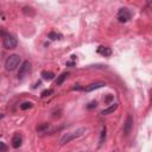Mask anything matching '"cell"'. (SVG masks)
Here are the masks:
<instances>
[{"mask_svg": "<svg viewBox=\"0 0 152 152\" xmlns=\"http://www.w3.org/2000/svg\"><path fill=\"white\" fill-rule=\"evenodd\" d=\"M87 132V128H84V127H82V128H78V129H76V131H74V132H69V133H65L61 139H59V144L61 145H64V144H68V142H70L71 140H74V139H77V138H80V137H82L84 133Z\"/></svg>", "mask_w": 152, "mask_h": 152, "instance_id": "obj_1", "label": "cell"}, {"mask_svg": "<svg viewBox=\"0 0 152 152\" xmlns=\"http://www.w3.org/2000/svg\"><path fill=\"white\" fill-rule=\"evenodd\" d=\"M20 62H21V59H20L19 55H11L5 61V68L7 71H13L20 65Z\"/></svg>", "mask_w": 152, "mask_h": 152, "instance_id": "obj_2", "label": "cell"}, {"mask_svg": "<svg viewBox=\"0 0 152 152\" xmlns=\"http://www.w3.org/2000/svg\"><path fill=\"white\" fill-rule=\"evenodd\" d=\"M31 71V63L28 61H24L21 63V65L19 66V71H18V78L23 80L26 75H28V72Z\"/></svg>", "mask_w": 152, "mask_h": 152, "instance_id": "obj_3", "label": "cell"}, {"mask_svg": "<svg viewBox=\"0 0 152 152\" xmlns=\"http://www.w3.org/2000/svg\"><path fill=\"white\" fill-rule=\"evenodd\" d=\"M2 36H4L2 44L6 49H14L17 46V39L12 34H2Z\"/></svg>", "mask_w": 152, "mask_h": 152, "instance_id": "obj_4", "label": "cell"}, {"mask_svg": "<svg viewBox=\"0 0 152 152\" xmlns=\"http://www.w3.org/2000/svg\"><path fill=\"white\" fill-rule=\"evenodd\" d=\"M132 14L127 8H120L118 12V20L120 23H127L131 19Z\"/></svg>", "mask_w": 152, "mask_h": 152, "instance_id": "obj_5", "label": "cell"}, {"mask_svg": "<svg viewBox=\"0 0 152 152\" xmlns=\"http://www.w3.org/2000/svg\"><path fill=\"white\" fill-rule=\"evenodd\" d=\"M132 128H133V116H132V114H128L127 119H126V121L124 124V133H125V135H128L131 133Z\"/></svg>", "mask_w": 152, "mask_h": 152, "instance_id": "obj_6", "label": "cell"}, {"mask_svg": "<svg viewBox=\"0 0 152 152\" xmlns=\"http://www.w3.org/2000/svg\"><path fill=\"white\" fill-rule=\"evenodd\" d=\"M21 142H23V137L20 133H14V135L12 137V146L14 148H18L21 146Z\"/></svg>", "mask_w": 152, "mask_h": 152, "instance_id": "obj_7", "label": "cell"}, {"mask_svg": "<svg viewBox=\"0 0 152 152\" xmlns=\"http://www.w3.org/2000/svg\"><path fill=\"white\" fill-rule=\"evenodd\" d=\"M103 86H106L104 82H95V83L89 84L87 88H84V90H86V91H93V90L99 89V88H101V87H103Z\"/></svg>", "mask_w": 152, "mask_h": 152, "instance_id": "obj_8", "label": "cell"}, {"mask_svg": "<svg viewBox=\"0 0 152 152\" xmlns=\"http://www.w3.org/2000/svg\"><path fill=\"white\" fill-rule=\"evenodd\" d=\"M97 53H100L104 57H108V56L112 55V50H110V48H107V46H99Z\"/></svg>", "mask_w": 152, "mask_h": 152, "instance_id": "obj_9", "label": "cell"}, {"mask_svg": "<svg viewBox=\"0 0 152 152\" xmlns=\"http://www.w3.org/2000/svg\"><path fill=\"white\" fill-rule=\"evenodd\" d=\"M42 77H43L44 80H46V81H51L52 78H55V74H53L52 71H46V70H44V71H42Z\"/></svg>", "mask_w": 152, "mask_h": 152, "instance_id": "obj_10", "label": "cell"}, {"mask_svg": "<svg viewBox=\"0 0 152 152\" xmlns=\"http://www.w3.org/2000/svg\"><path fill=\"white\" fill-rule=\"evenodd\" d=\"M69 76V74L68 72H62L58 77H57V80H56V86H61L65 80H66V77Z\"/></svg>", "mask_w": 152, "mask_h": 152, "instance_id": "obj_11", "label": "cell"}, {"mask_svg": "<svg viewBox=\"0 0 152 152\" xmlns=\"http://www.w3.org/2000/svg\"><path fill=\"white\" fill-rule=\"evenodd\" d=\"M118 108V103H113L112 106H109L108 108H106V109H103L102 112H101V114H103V115H107V114H110V113H113L115 109Z\"/></svg>", "mask_w": 152, "mask_h": 152, "instance_id": "obj_12", "label": "cell"}, {"mask_svg": "<svg viewBox=\"0 0 152 152\" xmlns=\"http://www.w3.org/2000/svg\"><path fill=\"white\" fill-rule=\"evenodd\" d=\"M106 135H107V128H106V126H103V127H102V129H101L100 140H99V145H100V146L104 142V140H106Z\"/></svg>", "mask_w": 152, "mask_h": 152, "instance_id": "obj_13", "label": "cell"}, {"mask_svg": "<svg viewBox=\"0 0 152 152\" xmlns=\"http://www.w3.org/2000/svg\"><path fill=\"white\" fill-rule=\"evenodd\" d=\"M49 128V124H40L39 126H37V132H39V133H43V132H45L46 129Z\"/></svg>", "mask_w": 152, "mask_h": 152, "instance_id": "obj_14", "label": "cell"}, {"mask_svg": "<svg viewBox=\"0 0 152 152\" xmlns=\"http://www.w3.org/2000/svg\"><path fill=\"white\" fill-rule=\"evenodd\" d=\"M49 38L51 39V40H56V39H61L62 38V34H59V33H57V32H50L49 33Z\"/></svg>", "mask_w": 152, "mask_h": 152, "instance_id": "obj_15", "label": "cell"}, {"mask_svg": "<svg viewBox=\"0 0 152 152\" xmlns=\"http://www.w3.org/2000/svg\"><path fill=\"white\" fill-rule=\"evenodd\" d=\"M32 107V103L31 102H24L21 106H20V108L23 109V110H26V109H28V108H31Z\"/></svg>", "mask_w": 152, "mask_h": 152, "instance_id": "obj_16", "label": "cell"}, {"mask_svg": "<svg viewBox=\"0 0 152 152\" xmlns=\"http://www.w3.org/2000/svg\"><path fill=\"white\" fill-rule=\"evenodd\" d=\"M52 93H53V90H52V89H46V90L42 91V97H46V96L51 95Z\"/></svg>", "mask_w": 152, "mask_h": 152, "instance_id": "obj_17", "label": "cell"}, {"mask_svg": "<svg viewBox=\"0 0 152 152\" xmlns=\"http://www.w3.org/2000/svg\"><path fill=\"white\" fill-rule=\"evenodd\" d=\"M0 147H1V150H0V152H6L7 151V146L5 145V142H0Z\"/></svg>", "mask_w": 152, "mask_h": 152, "instance_id": "obj_18", "label": "cell"}, {"mask_svg": "<svg viewBox=\"0 0 152 152\" xmlns=\"http://www.w3.org/2000/svg\"><path fill=\"white\" fill-rule=\"evenodd\" d=\"M95 106H96V101H93V102H90V103H89L88 108H94Z\"/></svg>", "mask_w": 152, "mask_h": 152, "instance_id": "obj_19", "label": "cell"}, {"mask_svg": "<svg viewBox=\"0 0 152 152\" xmlns=\"http://www.w3.org/2000/svg\"><path fill=\"white\" fill-rule=\"evenodd\" d=\"M112 100H113V96H112V95H109L108 97H106V99H104V102H109V101H112Z\"/></svg>", "mask_w": 152, "mask_h": 152, "instance_id": "obj_20", "label": "cell"}, {"mask_svg": "<svg viewBox=\"0 0 152 152\" xmlns=\"http://www.w3.org/2000/svg\"><path fill=\"white\" fill-rule=\"evenodd\" d=\"M147 5H148L150 7H152V1H148V2H147Z\"/></svg>", "mask_w": 152, "mask_h": 152, "instance_id": "obj_21", "label": "cell"}, {"mask_svg": "<svg viewBox=\"0 0 152 152\" xmlns=\"http://www.w3.org/2000/svg\"><path fill=\"white\" fill-rule=\"evenodd\" d=\"M151 102H152V91H151Z\"/></svg>", "mask_w": 152, "mask_h": 152, "instance_id": "obj_22", "label": "cell"}]
</instances>
